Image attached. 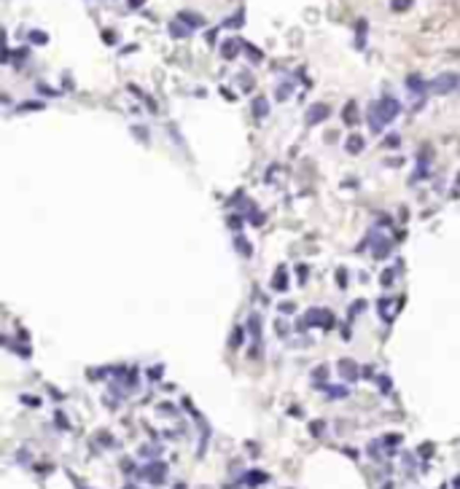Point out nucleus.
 <instances>
[{
	"mask_svg": "<svg viewBox=\"0 0 460 489\" xmlns=\"http://www.w3.org/2000/svg\"><path fill=\"white\" fill-rule=\"evenodd\" d=\"M398 110H401V105H398L396 97L385 94V97H379L377 102H371V108H369V113H366V118H369L371 129L379 132V129L385 127V124H390L393 118L398 116Z\"/></svg>",
	"mask_w": 460,
	"mask_h": 489,
	"instance_id": "obj_1",
	"label": "nucleus"
},
{
	"mask_svg": "<svg viewBox=\"0 0 460 489\" xmlns=\"http://www.w3.org/2000/svg\"><path fill=\"white\" fill-rule=\"evenodd\" d=\"M334 326V315L329 312V309H321V307H315V309H310L302 320H299V331H307V328H331Z\"/></svg>",
	"mask_w": 460,
	"mask_h": 489,
	"instance_id": "obj_2",
	"label": "nucleus"
},
{
	"mask_svg": "<svg viewBox=\"0 0 460 489\" xmlns=\"http://www.w3.org/2000/svg\"><path fill=\"white\" fill-rule=\"evenodd\" d=\"M458 86H460L458 73H442V76H436L428 83V91H433V94H450V91H455Z\"/></svg>",
	"mask_w": 460,
	"mask_h": 489,
	"instance_id": "obj_3",
	"label": "nucleus"
},
{
	"mask_svg": "<svg viewBox=\"0 0 460 489\" xmlns=\"http://www.w3.org/2000/svg\"><path fill=\"white\" fill-rule=\"evenodd\" d=\"M140 476H143L145 481H151V484H164V479H167V465L159 462V460H153L151 465L143 468V473Z\"/></svg>",
	"mask_w": 460,
	"mask_h": 489,
	"instance_id": "obj_4",
	"label": "nucleus"
},
{
	"mask_svg": "<svg viewBox=\"0 0 460 489\" xmlns=\"http://www.w3.org/2000/svg\"><path fill=\"white\" fill-rule=\"evenodd\" d=\"M326 118H329V105H326V102H315V105H310L304 121H307V127H315V124L326 121Z\"/></svg>",
	"mask_w": 460,
	"mask_h": 489,
	"instance_id": "obj_5",
	"label": "nucleus"
},
{
	"mask_svg": "<svg viewBox=\"0 0 460 489\" xmlns=\"http://www.w3.org/2000/svg\"><path fill=\"white\" fill-rule=\"evenodd\" d=\"M342 121L347 124V127H355V124L361 121V116H358V105H355V100H350L347 105H345V110H342Z\"/></svg>",
	"mask_w": 460,
	"mask_h": 489,
	"instance_id": "obj_6",
	"label": "nucleus"
},
{
	"mask_svg": "<svg viewBox=\"0 0 460 489\" xmlns=\"http://www.w3.org/2000/svg\"><path fill=\"white\" fill-rule=\"evenodd\" d=\"M363 148H366V137H363V135H350L347 140H345V151H347V154H352V156L361 154Z\"/></svg>",
	"mask_w": 460,
	"mask_h": 489,
	"instance_id": "obj_7",
	"label": "nucleus"
},
{
	"mask_svg": "<svg viewBox=\"0 0 460 489\" xmlns=\"http://www.w3.org/2000/svg\"><path fill=\"white\" fill-rule=\"evenodd\" d=\"M272 290H277V293H283V290H288V269L280 266L275 277H272Z\"/></svg>",
	"mask_w": 460,
	"mask_h": 489,
	"instance_id": "obj_8",
	"label": "nucleus"
},
{
	"mask_svg": "<svg viewBox=\"0 0 460 489\" xmlns=\"http://www.w3.org/2000/svg\"><path fill=\"white\" fill-rule=\"evenodd\" d=\"M339 374H342V379H347V382H355L358 376V366L352 360H339Z\"/></svg>",
	"mask_w": 460,
	"mask_h": 489,
	"instance_id": "obj_9",
	"label": "nucleus"
},
{
	"mask_svg": "<svg viewBox=\"0 0 460 489\" xmlns=\"http://www.w3.org/2000/svg\"><path fill=\"white\" fill-rule=\"evenodd\" d=\"M178 19H181L183 24H189L191 30H197V27H205V19L199 16V14H194V11H181V14H178Z\"/></svg>",
	"mask_w": 460,
	"mask_h": 489,
	"instance_id": "obj_10",
	"label": "nucleus"
},
{
	"mask_svg": "<svg viewBox=\"0 0 460 489\" xmlns=\"http://www.w3.org/2000/svg\"><path fill=\"white\" fill-rule=\"evenodd\" d=\"M388 253H390V242L385 237H377V242H371V255L374 258H385Z\"/></svg>",
	"mask_w": 460,
	"mask_h": 489,
	"instance_id": "obj_11",
	"label": "nucleus"
},
{
	"mask_svg": "<svg viewBox=\"0 0 460 489\" xmlns=\"http://www.w3.org/2000/svg\"><path fill=\"white\" fill-rule=\"evenodd\" d=\"M406 89H409V91H415V94H425V91H428V83H425L423 78H420L417 73H415V76H409V78H406Z\"/></svg>",
	"mask_w": 460,
	"mask_h": 489,
	"instance_id": "obj_12",
	"label": "nucleus"
},
{
	"mask_svg": "<svg viewBox=\"0 0 460 489\" xmlns=\"http://www.w3.org/2000/svg\"><path fill=\"white\" fill-rule=\"evenodd\" d=\"M191 32H194V30H191L189 24H183L181 19H175V22H170V35H172V38H189Z\"/></svg>",
	"mask_w": 460,
	"mask_h": 489,
	"instance_id": "obj_13",
	"label": "nucleus"
},
{
	"mask_svg": "<svg viewBox=\"0 0 460 489\" xmlns=\"http://www.w3.org/2000/svg\"><path fill=\"white\" fill-rule=\"evenodd\" d=\"M237 54H239V41H234V38L224 41V46H221V57H224V59H234Z\"/></svg>",
	"mask_w": 460,
	"mask_h": 489,
	"instance_id": "obj_14",
	"label": "nucleus"
},
{
	"mask_svg": "<svg viewBox=\"0 0 460 489\" xmlns=\"http://www.w3.org/2000/svg\"><path fill=\"white\" fill-rule=\"evenodd\" d=\"M269 481V476H266L264 471H248V476H245V484L248 487H261Z\"/></svg>",
	"mask_w": 460,
	"mask_h": 489,
	"instance_id": "obj_15",
	"label": "nucleus"
},
{
	"mask_svg": "<svg viewBox=\"0 0 460 489\" xmlns=\"http://www.w3.org/2000/svg\"><path fill=\"white\" fill-rule=\"evenodd\" d=\"M248 333L253 336V339L261 341V317H258L256 312H253V315H250V320H248Z\"/></svg>",
	"mask_w": 460,
	"mask_h": 489,
	"instance_id": "obj_16",
	"label": "nucleus"
},
{
	"mask_svg": "<svg viewBox=\"0 0 460 489\" xmlns=\"http://www.w3.org/2000/svg\"><path fill=\"white\" fill-rule=\"evenodd\" d=\"M266 113H269V102H266L264 97H256V100H253V116L264 118Z\"/></svg>",
	"mask_w": 460,
	"mask_h": 489,
	"instance_id": "obj_17",
	"label": "nucleus"
},
{
	"mask_svg": "<svg viewBox=\"0 0 460 489\" xmlns=\"http://www.w3.org/2000/svg\"><path fill=\"white\" fill-rule=\"evenodd\" d=\"M323 390L329 393V398H347L350 395V390L342 385H323Z\"/></svg>",
	"mask_w": 460,
	"mask_h": 489,
	"instance_id": "obj_18",
	"label": "nucleus"
},
{
	"mask_svg": "<svg viewBox=\"0 0 460 489\" xmlns=\"http://www.w3.org/2000/svg\"><path fill=\"white\" fill-rule=\"evenodd\" d=\"M234 250H239V255H245V258H248V255L253 253V247L248 244V240H245L242 234H237V237H234Z\"/></svg>",
	"mask_w": 460,
	"mask_h": 489,
	"instance_id": "obj_19",
	"label": "nucleus"
},
{
	"mask_svg": "<svg viewBox=\"0 0 460 489\" xmlns=\"http://www.w3.org/2000/svg\"><path fill=\"white\" fill-rule=\"evenodd\" d=\"M248 223H253V226H261L264 223V213L261 210H256L250 202H248Z\"/></svg>",
	"mask_w": 460,
	"mask_h": 489,
	"instance_id": "obj_20",
	"label": "nucleus"
},
{
	"mask_svg": "<svg viewBox=\"0 0 460 489\" xmlns=\"http://www.w3.org/2000/svg\"><path fill=\"white\" fill-rule=\"evenodd\" d=\"M242 339H245V328H242V326H237L234 331H231V336H229V347H231V349H237L239 344H242Z\"/></svg>",
	"mask_w": 460,
	"mask_h": 489,
	"instance_id": "obj_21",
	"label": "nucleus"
},
{
	"mask_svg": "<svg viewBox=\"0 0 460 489\" xmlns=\"http://www.w3.org/2000/svg\"><path fill=\"white\" fill-rule=\"evenodd\" d=\"M412 3H415V0H390V8H393V11H398V14H401V11L412 8Z\"/></svg>",
	"mask_w": 460,
	"mask_h": 489,
	"instance_id": "obj_22",
	"label": "nucleus"
},
{
	"mask_svg": "<svg viewBox=\"0 0 460 489\" xmlns=\"http://www.w3.org/2000/svg\"><path fill=\"white\" fill-rule=\"evenodd\" d=\"M323 430H326V422H321V419L310 422V433L315 435V438H321V435H323Z\"/></svg>",
	"mask_w": 460,
	"mask_h": 489,
	"instance_id": "obj_23",
	"label": "nucleus"
},
{
	"mask_svg": "<svg viewBox=\"0 0 460 489\" xmlns=\"http://www.w3.org/2000/svg\"><path fill=\"white\" fill-rule=\"evenodd\" d=\"M245 51H248V57H250V62H261V51L256 49V46H250V43H245Z\"/></svg>",
	"mask_w": 460,
	"mask_h": 489,
	"instance_id": "obj_24",
	"label": "nucleus"
},
{
	"mask_svg": "<svg viewBox=\"0 0 460 489\" xmlns=\"http://www.w3.org/2000/svg\"><path fill=\"white\" fill-rule=\"evenodd\" d=\"M296 277H299V282H307V277H310V266H307V263H299V266H296Z\"/></svg>",
	"mask_w": 460,
	"mask_h": 489,
	"instance_id": "obj_25",
	"label": "nucleus"
},
{
	"mask_svg": "<svg viewBox=\"0 0 460 489\" xmlns=\"http://www.w3.org/2000/svg\"><path fill=\"white\" fill-rule=\"evenodd\" d=\"M30 41H32V43H46V41H49V35H46V32H41V30H32V32H30Z\"/></svg>",
	"mask_w": 460,
	"mask_h": 489,
	"instance_id": "obj_26",
	"label": "nucleus"
},
{
	"mask_svg": "<svg viewBox=\"0 0 460 489\" xmlns=\"http://www.w3.org/2000/svg\"><path fill=\"white\" fill-rule=\"evenodd\" d=\"M347 280H350V277H347V272H345V269H337V285L339 288H347Z\"/></svg>",
	"mask_w": 460,
	"mask_h": 489,
	"instance_id": "obj_27",
	"label": "nucleus"
},
{
	"mask_svg": "<svg viewBox=\"0 0 460 489\" xmlns=\"http://www.w3.org/2000/svg\"><path fill=\"white\" fill-rule=\"evenodd\" d=\"M382 444H385V446H396V444H401V435H398V433H390V435H385V438H382Z\"/></svg>",
	"mask_w": 460,
	"mask_h": 489,
	"instance_id": "obj_28",
	"label": "nucleus"
},
{
	"mask_svg": "<svg viewBox=\"0 0 460 489\" xmlns=\"http://www.w3.org/2000/svg\"><path fill=\"white\" fill-rule=\"evenodd\" d=\"M162 374H164V366H153V368H148V379H162Z\"/></svg>",
	"mask_w": 460,
	"mask_h": 489,
	"instance_id": "obj_29",
	"label": "nucleus"
},
{
	"mask_svg": "<svg viewBox=\"0 0 460 489\" xmlns=\"http://www.w3.org/2000/svg\"><path fill=\"white\" fill-rule=\"evenodd\" d=\"M390 385H393V382L388 379V376H379V390H382V395L390 393Z\"/></svg>",
	"mask_w": 460,
	"mask_h": 489,
	"instance_id": "obj_30",
	"label": "nucleus"
},
{
	"mask_svg": "<svg viewBox=\"0 0 460 489\" xmlns=\"http://www.w3.org/2000/svg\"><path fill=\"white\" fill-rule=\"evenodd\" d=\"M288 94H291L288 83H285V86H277V100H288Z\"/></svg>",
	"mask_w": 460,
	"mask_h": 489,
	"instance_id": "obj_31",
	"label": "nucleus"
},
{
	"mask_svg": "<svg viewBox=\"0 0 460 489\" xmlns=\"http://www.w3.org/2000/svg\"><path fill=\"white\" fill-rule=\"evenodd\" d=\"M312 376H315V379H321V376H323V379H326V376H329V368H326V366H318L315 371H312Z\"/></svg>",
	"mask_w": 460,
	"mask_h": 489,
	"instance_id": "obj_32",
	"label": "nucleus"
},
{
	"mask_svg": "<svg viewBox=\"0 0 460 489\" xmlns=\"http://www.w3.org/2000/svg\"><path fill=\"white\" fill-rule=\"evenodd\" d=\"M103 41H105V43H116V32H113V30H105V32H103Z\"/></svg>",
	"mask_w": 460,
	"mask_h": 489,
	"instance_id": "obj_33",
	"label": "nucleus"
},
{
	"mask_svg": "<svg viewBox=\"0 0 460 489\" xmlns=\"http://www.w3.org/2000/svg\"><path fill=\"white\" fill-rule=\"evenodd\" d=\"M229 226L231 229H239V226H242V215H231L229 218Z\"/></svg>",
	"mask_w": 460,
	"mask_h": 489,
	"instance_id": "obj_34",
	"label": "nucleus"
},
{
	"mask_svg": "<svg viewBox=\"0 0 460 489\" xmlns=\"http://www.w3.org/2000/svg\"><path fill=\"white\" fill-rule=\"evenodd\" d=\"M420 454H423V457H428V454H433V444H423V446H420Z\"/></svg>",
	"mask_w": 460,
	"mask_h": 489,
	"instance_id": "obj_35",
	"label": "nucleus"
},
{
	"mask_svg": "<svg viewBox=\"0 0 460 489\" xmlns=\"http://www.w3.org/2000/svg\"><path fill=\"white\" fill-rule=\"evenodd\" d=\"M41 105L38 102H24V105H19V110H38Z\"/></svg>",
	"mask_w": 460,
	"mask_h": 489,
	"instance_id": "obj_36",
	"label": "nucleus"
},
{
	"mask_svg": "<svg viewBox=\"0 0 460 489\" xmlns=\"http://www.w3.org/2000/svg\"><path fill=\"white\" fill-rule=\"evenodd\" d=\"M57 425H59V427H65V430L70 427V425H68V419L62 417V411H57Z\"/></svg>",
	"mask_w": 460,
	"mask_h": 489,
	"instance_id": "obj_37",
	"label": "nucleus"
},
{
	"mask_svg": "<svg viewBox=\"0 0 460 489\" xmlns=\"http://www.w3.org/2000/svg\"><path fill=\"white\" fill-rule=\"evenodd\" d=\"M361 376H366V379H371V376H374V368H371V366H363V368H361Z\"/></svg>",
	"mask_w": 460,
	"mask_h": 489,
	"instance_id": "obj_38",
	"label": "nucleus"
},
{
	"mask_svg": "<svg viewBox=\"0 0 460 489\" xmlns=\"http://www.w3.org/2000/svg\"><path fill=\"white\" fill-rule=\"evenodd\" d=\"M390 282H393V272H382V285H385V288H388V285H390Z\"/></svg>",
	"mask_w": 460,
	"mask_h": 489,
	"instance_id": "obj_39",
	"label": "nucleus"
},
{
	"mask_svg": "<svg viewBox=\"0 0 460 489\" xmlns=\"http://www.w3.org/2000/svg\"><path fill=\"white\" fill-rule=\"evenodd\" d=\"M140 454H143V457H148V454H156V446H143V449H140Z\"/></svg>",
	"mask_w": 460,
	"mask_h": 489,
	"instance_id": "obj_40",
	"label": "nucleus"
},
{
	"mask_svg": "<svg viewBox=\"0 0 460 489\" xmlns=\"http://www.w3.org/2000/svg\"><path fill=\"white\" fill-rule=\"evenodd\" d=\"M280 309H283V312H285V315H291V312H293V309H296V307H293V304H291V301H285V304H280Z\"/></svg>",
	"mask_w": 460,
	"mask_h": 489,
	"instance_id": "obj_41",
	"label": "nucleus"
},
{
	"mask_svg": "<svg viewBox=\"0 0 460 489\" xmlns=\"http://www.w3.org/2000/svg\"><path fill=\"white\" fill-rule=\"evenodd\" d=\"M126 3H129V8H143L145 0H126Z\"/></svg>",
	"mask_w": 460,
	"mask_h": 489,
	"instance_id": "obj_42",
	"label": "nucleus"
},
{
	"mask_svg": "<svg viewBox=\"0 0 460 489\" xmlns=\"http://www.w3.org/2000/svg\"><path fill=\"white\" fill-rule=\"evenodd\" d=\"M363 307H366V301H355V304H352V315H358Z\"/></svg>",
	"mask_w": 460,
	"mask_h": 489,
	"instance_id": "obj_43",
	"label": "nucleus"
},
{
	"mask_svg": "<svg viewBox=\"0 0 460 489\" xmlns=\"http://www.w3.org/2000/svg\"><path fill=\"white\" fill-rule=\"evenodd\" d=\"M385 145H390V148H396V145H398V137H385Z\"/></svg>",
	"mask_w": 460,
	"mask_h": 489,
	"instance_id": "obj_44",
	"label": "nucleus"
},
{
	"mask_svg": "<svg viewBox=\"0 0 460 489\" xmlns=\"http://www.w3.org/2000/svg\"><path fill=\"white\" fill-rule=\"evenodd\" d=\"M38 89H41L43 94H49V97H57V91H54V89H49V86H38Z\"/></svg>",
	"mask_w": 460,
	"mask_h": 489,
	"instance_id": "obj_45",
	"label": "nucleus"
},
{
	"mask_svg": "<svg viewBox=\"0 0 460 489\" xmlns=\"http://www.w3.org/2000/svg\"><path fill=\"white\" fill-rule=\"evenodd\" d=\"M24 403H30V406H38V398H30V395H24Z\"/></svg>",
	"mask_w": 460,
	"mask_h": 489,
	"instance_id": "obj_46",
	"label": "nucleus"
},
{
	"mask_svg": "<svg viewBox=\"0 0 460 489\" xmlns=\"http://www.w3.org/2000/svg\"><path fill=\"white\" fill-rule=\"evenodd\" d=\"M455 489H460V476H458V479H455Z\"/></svg>",
	"mask_w": 460,
	"mask_h": 489,
	"instance_id": "obj_47",
	"label": "nucleus"
},
{
	"mask_svg": "<svg viewBox=\"0 0 460 489\" xmlns=\"http://www.w3.org/2000/svg\"><path fill=\"white\" fill-rule=\"evenodd\" d=\"M175 489H186V484H183V481H181V484H175Z\"/></svg>",
	"mask_w": 460,
	"mask_h": 489,
	"instance_id": "obj_48",
	"label": "nucleus"
},
{
	"mask_svg": "<svg viewBox=\"0 0 460 489\" xmlns=\"http://www.w3.org/2000/svg\"><path fill=\"white\" fill-rule=\"evenodd\" d=\"M224 489H237V487H231V484H229V487H224Z\"/></svg>",
	"mask_w": 460,
	"mask_h": 489,
	"instance_id": "obj_49",
	"label": "nucleus"
},
{
	"mask_svg": "<svg viewBox=\"0 0 460 489\" xmlns=\"http://www.w3.org/2000/svg\"><path fill=\"white\" fill-rule=\"evenodd\" d=\"M458 183H460V175H458Z\"/></svg>",
	"mask_w": 460,
	"mask_h": 489,
	"instance_id": "obj_50",
	"label": "nucleus"
},
{
	"mask_svg": "<svg viewBox=\"0 0 460 489\" xmlns=\"http://www.w3.org/2000/svg\"><path fill=\"white\" fill-rule=\"evenodd\" d=\"M126 489H129V487H126Z\"/></svg>",
	"mask_w": 460,
	"mask_h": 489,
	"instance_id": "obj_51",
	"label": "nucleus"
},
{
	"mask_svg": "<svg viewBox=\"0 0 460 489\" xmlns=\"http://www.w3.org/2000/svg\"><path fill=\"white\" fill-rule=\"evenodd\" d=\"M442 489H444V487H442Z\"/></svg>",
	"mask_w": 460,
	"mask_h": 489,
	"instance_id": "obj_52",
	"label": "nucleus"
}]
</instances>
